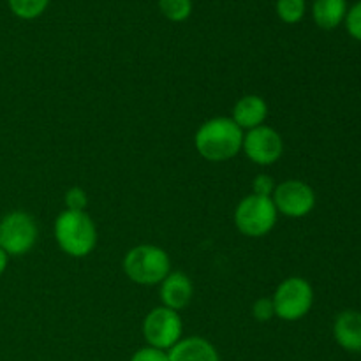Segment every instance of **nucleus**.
<instances>
[{"label": "nucleus", "mask_w": 361, "mask_h": 361, "mask_svg": "<svg viewBox=\"0 0 361 361\" xmlns=\"http://www.w3.org/2000/svg\"><path fill=\"white\" fill-rule=\"evenodd\" d=\"M123 271L140 286H157L164 281L171 271V261L168 252L157 245H137L133 247L123 257Z\"/></svg>", "instance_id": "3"}, {"label": "nucleus", "mask_w": 361, "mask_h": 361, "mask_svg": "<svg viewBox=\"0 0 361 361\" xmlns=\"http://www.w3.org/2000/svg\"><path fill=\"white\" fill-rule=\"evenodd\" d=\"M277 14L284 23L295 25L303 20L307 13V0H277Z\"/></svg>", "instance_id": "16"}, {"label": "nucleus", "mask_w": 361, "mask_h": 361, "mask_svg": "<svg viewBox=\"0 0 361 361\" xmlns=\"http://www.w3.org/2000/svg\"><path fill=\"white\" fill-rule=\"evenodd\" d=\"M53 233L62 252L71 257H87L97 245V228L85 212L63 210L56 217Z\"/></svg>", "instance_id": "2"}, {"label": "nucleus", "mask_w": 361, "mask_h": 361, "mask_svg": "<svg viewBox=\"0 0 361 361\" xmlns=\"http://www.w3.org/2000/svg\"><path fill=\"white\" fill-rule=\"evenodd\" d=\"M279 212L271 197L245 196L235 210V226L243 236L261 238L267 236L277 224Z\"/></svg>", "instance_id": "4"}, {"label": "nucleus", "mask_w": 361, "mask_h": 361, "mask_svg": "<svg viewBox=\"0 0 361 361\" xmlns=\"http://www.w3.org/2000/svg\"><path fill=\"white\" fill-rule=\"evenodd\" d=\"M252 316L254 319L259 323H267V321L274 319L275 317V307L271 298H259L254 302L252 305Z\"/></svg>", "instance_id": "21"}, {"label": "nucleus", "mask_w": 361, "mask_h": 361, "mask_svg": "<svg viewBox=\"0 0 361 361\" xmlns=\"http://www.w3.org/2000/svg\"><path fill=\"white\" fill-rule=\"evenodd\" d=\"M37 236V222L27 212H9L0 221V249L9 257H20L30 252Z\"/></svg>", "instance_id": "6"}, {"label": "nucleus", "mask_w": 361, "mask_h": 361, "mask_svg": "<svg viewBox=\"0 0 361 361\" xmlns=\"http://www.w3.org/2000/svg\"><path fill=\"white\" fill-rule=\"evenodd\" d=\"M7 263H9V256H7V254L4 252L2 249H0V275H2L4 271H6Z\"/></svg>", "instance_id": "23"}, {"label": "nucleus", "mask_w": 361, "mask_h": 361, "mask_svg": "<svg viewBox=\"0 0 361 361\" xmlns=\"http://www.w3.org/2000/svg\"><path fill=\"white\" fill-rule=\"evenodd\" d=\"M159 286H161L159 295H161L162 307L180 312L192 302L194 284L189 275L183 271H169L168 277Z\"/></svg>", "instance_id": "10"}, {"label": "nucleus", "mask_w": 361, "mask_h": 361, "mask_svg": "<svg viewBox=\"0 0 361 361\" xmlns=\"http://www.w3.org/2000/svg\"><path fill=\"white\" fill-rule=\"evenodd\" d=\"M183 324L180 312L168 309V307H157L147 314L143 321V337L152 348L169 351L182 341Z\"/></svg>", "instance_id": "7"}, {"label": "nucleus", "mask_w": 361, "mask_h": 361, "mask_svg": "<svg viewBox=\"0 0 361 361\" xmlns=\"http://www.w3.org/2000/svg\"><path fill=\"white\" fill-rule=\"evenodd\" d=\"M335 342L348 353H361V312L344 310L335 317Z\"/></svg>", "instance_id": "11"}, {"label": "nucleus", "mask_w": 361, "mask_h": 361, "mask_svg": "<svg viewBox=\"0 0 361 361\" xmlns=\"http://www.w3.org/2000/svg\"><path fill=\"white\" fill-rule=\"evenodd\" d=\"M242 152L257 166H271L284 154L282 136L268 126H259L243 134Z\"/></svg>", "instance_id": "9"}, {"label": "nucleus", "mask_w": 361, "mask_h": 361, "mask_svg": "<svg viewBox=\"0 0 361 361\" xmlns=\"http://www.w3.org/2000/svg\"><path fill=\"white\" fill-rule=\"evenodd\" d=\"M159 9L169 21H185L192 14V0H159Z\"/></svg>", "instance_id": "17"}, {"label": "nucleus", "mask_w": 361, "mask_h": 361, "mask_svg": "<svg viewBox=\"0 0 361 361\" xmlns=\"http://www.w3.org/2000/svg\"><path fill=\"white\" fill-rule=\"evenodd\" d=\"M268 116V104L259 95H243L233 108V122L242 130H252L264 126Z\"/></svg>", "instance_id": "12"}, {"label": "nucleus", "mask_w": 361, "mask_h": 361, "mask_svg": "<svg viewBox=\"0 0 361 361\" xmlns=\"http://www.w3.org/2000/svg\"><path fill=\"white\" fill-rule=\"evenodd\" d=\"M243 130L229 116H215L201 123L194 136L197 154L210 162H224L242 152Z\"/></svg>", "instance_id": "1"}, {"label": "nucleus", "mask_w": 361, "mask_h": 361, "mask_svg": "<svg viewBox=\"0 0 361 361\" xmlns=\"http://www.w3.org/2000/svg\"><path fill=\"white\" fill-rule=\"evenodd\" d=\"M275 189H277V183H275L274 176L270 175H257L252 182V194L254 196H261V197H271L274 196Z\"/></svg>", "instance_id": "20"}, {"label": "nucleus", "mask_w": 361, "mask_h": 361, "mask_svg": "<svg viewBox=\"0 0 361 361\" xmlns=\"http://www.w3.org/2000/svg\"><path fill=\"white\" fill-rule=\"evenodd\" d=\"M271 302L279 319L295 323L305 317L312 309L314 289L307 279L289 277L279 284L271 296Z\"/></svg>", "instance_id": "5"}, {"label": "nucleus", "mask_w": 361, "mask_h": 361, "mask_svg": "<svg viewBox=\"0 0 361 361\" xmlns=\"http://www.w3.org/2000/svg\"><path fill=\"white\" fill-rule=\"evenodd\" d=\"M130 361H169L168 351H162V349L152 348V345H147V348L137 349L133 355Z\"/></svg>", "instance_id": "22"}, {"label": "nucleus", "mask_w": 361, "mask_h": 361, "mask_svg": "<svg viewBox=\"0 0 361 361\" xmlns=\"http://www.w3.org/2000/svg\"><path fill=\"white\" fill-rule=\"evenodd\" d=\"M7 4L14 16L21 20H35L44 13L49 0H7Z\"/></svg>", "instance_id": "15"}, {"label": "nucleus", "mask_w": 361, "mask_h": 361, "mask_svg": "<svg viewBox=\"0 0 361 361\" xmlns=\"http://www.w3.org/2000/svg\"><path fill=\"white\" fill-rule=\"evenodd\" d=\"M348 9L345 0H314L312 18L319 28L334 30L338 25L344 23Z\"/></svg>", "instance_id": "14"}, {"label": "nucleus", "mask_w": 361, "mask_h": 361, "mask_svg": "<svg viewBox=\"0 0 361 361\" xmlns=\"http://www.w3.org/2000/svg\"><path fill=\"white\" fill-rule=\"evenodd\" d=\"M66 207L71 212H85L88 207V196L81 187H71L66 192Z\"/></svg>", "instance_id": "18"}, {"label": "nucleus", "mask_w": 361, "mask_h": 361, "mask_svg": "<svg viewBox=\"0 0 361 361\" xmlns=\"http://www.w3.org/2000/svg\"><path fill=\"white\" fill-rule=\"evenodd\" d=\"M275 208L281 215L291 219H302L316 207V192L309 183L302 180H286L279 183L271 196Z\"/></svg>", "instance_id": "8"}, {"label": "nucleus", "mask_w": 361, "mask_h": 361, "mask_svg": "<svg viewBox=\"0 0 361 361\" xmlns=\"http://www.w3.org/2000/svg\"><path fill=\"white\" fill-rule=\"evenodd\" d=\"M169 361H221L214 344L203 337L182 338L168 351Z\"/></svg>", "instance_id": "13"}, {"label": "nucleus", "mask_w": 361, "mask_h": 361, "mask_svg": "<svg viewBox=\"0 0 361 361\" xmlns=\"http://www.w3.org/2000/svg\"><path fill=\"white\" fill-rule=\"evenodd\" d=\"M344 23H345V28H348L349 35L361 42V0L360 2H356L355 6L349 7Z\"/></svg>", "instance_id": "19"}]
</instances>
